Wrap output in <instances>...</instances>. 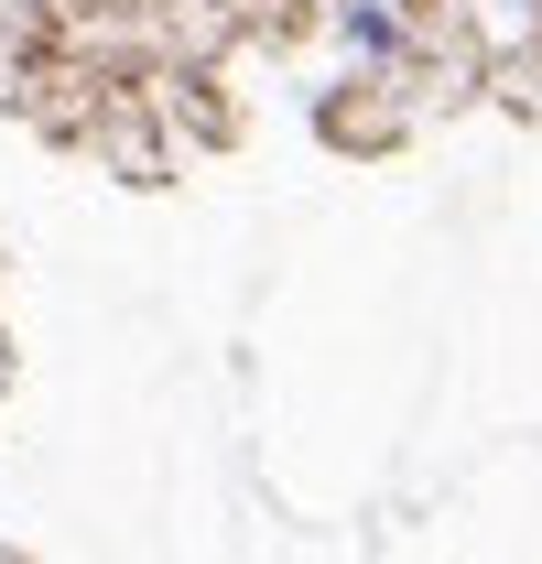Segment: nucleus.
<instances>
[{
  "instance_id": "nucleus-1",
  "label": "nucleus",
  "mask_w": 542,
  "mask_h": 564,
  "mask_svg": "<svg viewBox=\"0 0 542 564\" xmlns=\"http://www.w3.org/2000/svg\"><path fill=\"white\" fill-rule=\"evenodd\" d=\"M347 55H369V66H391V55H402V22H391V0H347Z\"/></svg>"
}]
</instances>
